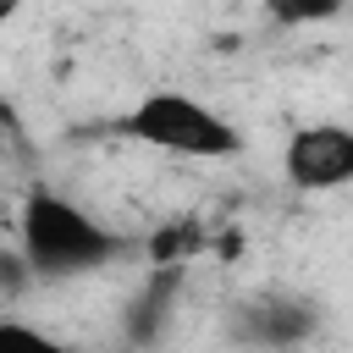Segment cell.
<instances>
[{
	"mask_svg": "<svg viewBox=\"0 0 353 353\" xmlns=\"http://www.w3.org/2000/svg\"><path fill=\"white\" fill-rule=\"evenodd\" d=\"M116 132L132 138V143H149L160 154H176V160H232V154H243L237 121H226L221 110H210L204 99H193L182 88H149L138 105L121 110Z\"/></svg>",
	"mask_w": 353,
	"mask_h": 353,
	"instance_id": "obj_2",
	"label": "cell"
},
{
	"mask_svg": "<svg viewBox=\"0 0 353 353\" xmlns=\"http://www.w3.org/2000/svg\"><path fill=\"white\" fill-rule=\"evenodd\" d=\"M17 248L33 270V281H77L94 276L127 254H138V243L105 221H94L83 204H72L55 188H33L22 199L17 215Z\"/></svg>",
	"mask_w": 353,
	"mask_h": 353,
	"instance_id": "obj_1",
	"label": "cell"
},
{
	"mask_svg": "<svg viewBox=\"0 0 353 353\" xmlns=\"http://www.w3.org/2000/svg\"><path fill=\"white\" fill-rule=\"evenodd\" d=\"M281 171L303 193L347 188L353 182V127L347 121H303L281 149Z\"/></svg>",
	"mask_w": 353,
	"mask_h": 353,
	"instance_id": "obj_4",
	"label": "cell"
},
{
	"mask_svg": "<svg viewBox=\"0 0 353 353\" xmlns=\"http://www.w3.org/2000/svg\"><path fill=\"white\" fill-rule=\"evenodd\" d=\"M0 353H88V347H72L28 320H0Z\"/></svg>",
	"mask_w": 353,
	"mask_h": 353,
	"instance_id": "obj_5",
	"label": "cell"
},
{
	"mask_svg": "<svg viewBox=\"0 0 353 353\" xmlns=\"http://www.w3.org/2000/svg\"><path fill=\"white\" fill-rule=\"evenodd\" d=\"M342 6L336 0H314V6H270L276 22H320V17H336Z\"/></svg>",
	"mask_w": 353,
	"mask_h": 353,
	"instance_id": "obj_7",
	"label": "cell"
},
{
	"mask_svg": "<svg viewBox=\"0 0 353 353\" xmlns=\"http://www.w3.org/2000/svg\"><path fill=\"white\" fill-rule=\"evenodd\" d=\"M11 11H17V6H0V22H11Z\"/></svg>",
	"mask_w": 353,
	"mask_h": 353,
	"instance_id": "obj_8",
	"label": "cell"
},
{
	"mask_svg": "<svg viewBox=\"0 0 353 353\" xmlns=\"http://www.w3.org/2000/svg\"><path fill=\"white\" fill-rule=\"evenodd\" d=\"M33 287V270H28V259H22V248H0V303H11V298H22Z\"/></svg>",
	"mask_w": 353,
	"mask_h": 353,
	"instance_id": "obj_6",
	"label": "cell"
},
{
	"mask_svg": "<svg viewBox=\"0 0 353 353\" xmlns=\"http://www.w3.org/2000/svg\"><path fill=\"white\" fill-rule=\"evenodd\" d=\"M320 331V303L287 287L254 292L232 309V342L259 347V353H298L309 347V336Z\"/></svg>",
	"mask_w": 353,
	"mask_h": 353,
	"instance_id": "obj_3",
	"label": "cell"
}]
</instances>
